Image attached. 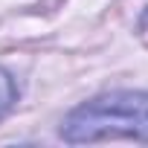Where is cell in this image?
Listing matches in <instances>:
<instances>
[{
  "label": "cell",
  "mask_w": 148,
  "mask_h": 148,
  "mask_svg": "<svg viewBox=\"0 0 148 148\" xmlns=\"http://www.w3.org/2000/svg\"><path fill=\"white\" fill-rule=\"evenodd\" d=\"M61 136L67 142H99V139H139L148 142V93L142 90H113L102 93L73 110Z\"/></svg>",
  "instance_id": "6da1fadb"
},
{
  "label": "cell",
  "mask_w": 148,
  "mask_h": 148,
  "mask_svg": "<svg viewBox=\"0 0 148 148\" xmlns=\"http://www.w3.org/2000/svg\"><path fill=\"white\" fill-rule=\"evenodd\" d=\"M15 99H18V87H15L12 76H9L3 67H0V119H3V116L12 110Z\"/></svg>",
  "instance_id": "7a4b0ae2"
}]
</instances>
